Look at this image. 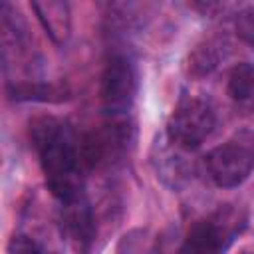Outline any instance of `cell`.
Here are the masks:
<instances>
[{"label": "cell", "mask_w": 254, "mask_h": 254, "mask_svg": "<svg viewBox=\"0 0 254 254\" xmlns=\"http://www.w3.org/2000/svg\"><path fill=\"white\" fill-rule=\"evenodd\" d=\"M183 153H187V151L179 149L177 145H173L167 139L165 143H161V147L157 145V155L153 157L157 177H161L163 183H167L173 189L187 183L189 175H190V165L187 163Z\"/></svg>", "instance_id": "obj_9"}, {"label": "cell", "mask_w": 254, "mask_h": 254, "mask_svg": "<svg viewBox=\"0 0 254 254\" xmlns=\"http://www.w3.org/2000/svg\"><path fill=\"white\" fill-rule=\"evenodd\" d=\"M60 224L65 238L79 250L87 252L95 240V218L89 200L85 194L71 198L67 202H60Z\"/></svg>", "instance_id": "obj_7"}, {"label": "cell", "mask_w": 254, "mask_h": 254, "mask_svg": "<svg viewBox=\"0 0 254 254\" xmlns=\"http://www.w3.org/2000/svg\"><path fill=\"white\" fill-rule=\"evenodd\" d=\"M137 91V75L133 64L125 56H115L107 62L99 79V99L109 115L125 113Z\"/></svg>", "instance_id": "obj_6"}, {"label": "cell", "mask_w": 254, "mask_h": 254, "mask_svg": "<svg viewBox=\"0 0 254 254\" xmlns=\"http://www.w3.org/2000/svg\"><path fill=\"white\" fill-rule=\"evenodd\" d=\"M246 226L248 212L244 206L232 202L218 204L190 224L177 254H226Z\"/></svg>", "instance_id": "obj_2"}, {"label": "cell", "mask_w": 254, "mask_h": 254, "mask_svg": "<svg viewBox=\"0 0 254 254\" xmlns=\"http://www.w3.org/2000/svg\"><path fill=\"white\" fill-rule=\"evenodd\" d=\"M234 32L246 46L254 48V4L244 6L234 16Z\"/></svg>", "instance_id": "obj_12"}, {"label": "cell", "mask_w": 254, "mask_h": 254, "mask_svg": "<svg viewBox=\"0 0 254 254\" xmlns=\"http://www.w3.org/2000/svg\"><path fill=\"white\" fill-rule=\"evenodd\" d=\"M226 93L238 105L252 101V97H254V64L240 62L230 67L228 77H226Z\"/></svg>", "instance_id": "obj_11"}, {"label": "cell", "mask_w": 254, "mask_h": 254, "mask_svg": "<svg viewBox=\"0 0 254 254\" xmlns=\"http://www.w3.org/2000/svg\"><path fill=\"white\" fill-rule=\"evenodd\" d=\"M32 8L46 30V34L56 44H65L71 32V16H69V4L62 0H42L32 2Z\"/></svg>", "instance_id": "obj_8"}, {"label": "cell", "mask_w": 254, "mask_h": 254, "mask_svg": "<svg viewBox=\"0 0 254 254\" xmlns=\"http://www.w3.org/2000/svg\"><path fill=\"white\" fill-rule=\"evenodd\" d=\"M224 42L218 38H210L204 40L202 44H198L189 58V71L196 77L208 75L224 58Z\"/></svg>", "instance_id": "obj_10"}, {"label": "cell", "mask_w": 254, "mask_h": 254, "mask_svg": "<svg viewBox=\"0 0 254 254\" xmlns=\"http://www.w3.org/2000/svg\"><path fill=\"white\" fill-rule=\"evenodd\" d=\"M6 254H46L44 246L28 236V234H14L6 246Z\"/></svg>", "instance_id": "obj_13"}, {"label": "cell", "mask_w": 254, "mask_h": 254, "mask_svg": "<svg viewBox=\"0 0 254 254\" xmlns=\"http://www.w3.org/2000/svg\"><path fill=\"white\" fill-rule=\"evenodd\" d=\"M216 127V113L208 99L185 97L177 103L169 125L167 139L179 149L190 153L198 149Z\"/></svg>", "instance_id": "obj_3"}, {"label": "cell", "mask_w": 254, "mask_h": 254, "mask_svg": "<svg viewBox=\"0 0 254 254\" xmlns=\"http://www.w3.org/2000/svg\"><path fill=\"white\" fill-rule=\"evenodd\" d=\"M30 141L44 171L48 190L60 202L81 196V143L71 125L52 115L36 117L30 123Z\"/></svg>", "instance_id": "obj_1"}, {"label": "cell", "mask_w": 254, "mask_h": 254, "mask_svg": "<svg viewBox=\"0 0 254 254\" xmlns=\"http://www.w3.org/2000/svg\"><path fill=\"white\" fill-rule=\"evenodd\" d=\"M131 143V129L125 121H111L91 131L81 143V159L91 169L111 167L123 159Z\"/></svg>", "instance_id": "obj_5"}, {"label": "cell", "mask_w": 254, "mask_h": 254, "mask_svg": "<svg viewBox=\"0 0 254 254\" xmlns=\"http://www.w3.org/2000/svg\"><path fill=\"white\" fill-rule=\"evenodd\" d=\"M204 169L216 187L236 189L254 169V149L240 139L226 141L204 155Z\"/></svg>", "instance_id": "obj_4"}]
</instances>
